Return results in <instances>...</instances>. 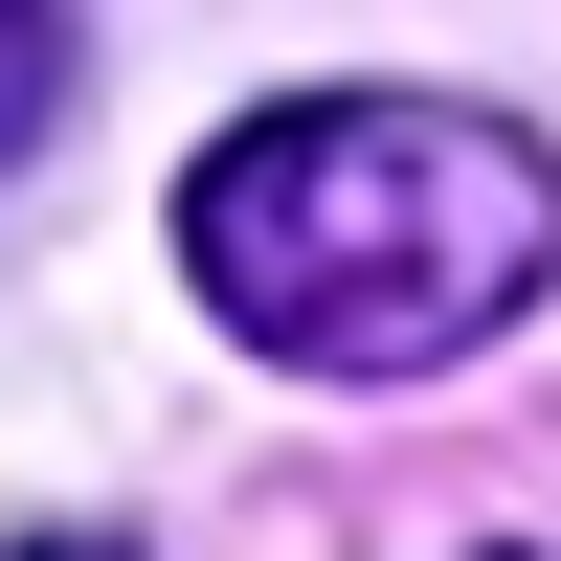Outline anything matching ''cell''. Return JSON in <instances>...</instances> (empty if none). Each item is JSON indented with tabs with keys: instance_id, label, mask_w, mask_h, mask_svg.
I'll return each instance as SVG.
<instances>
[{
	"instance_id": "cell-2",
	"label": "cell",
	"mask_w": 561,
	"mask_h": 561,
	"mask_svg": "<svg viewBox=\"0 0 561 561\" xmlns=\"http://www.w3.org/2000/svg\"><path fill=\"white\" fill-rule=\"evenodd\" d=\"M68 68H90V23H68V0H0V158H45Z\"/></svg>"
},
{
	"instance_id": "cell-3",
	"label": "cell",
	"mask_w": 561,
	"mask_h": 561,
	"mask_svg": "<svg viewBox=\"0 0 561 561\" xmlns=\"http://www.w3.org/2000/svg\"><path fill=\"white\" fill-rule=\"evenodd\" d=\"M23 561H90V539H23Z\"/></svg>"
},
{
	"instance_id": "cell-1",
	"label": "cell",
	"mask_w": 561,
	"mask_h": 561,
	"mask_svg": "<svg viewBox=\"0 0 561 561\" xmlns=\"http://www.w3.org/2000/svg\"><path fill=\"white\" fill-rule=\"evenodd\" d=\"M180 270L293 382H427L561 293V158L449 90H293L180 158Z\"/></svg>"
}]
</instances>
